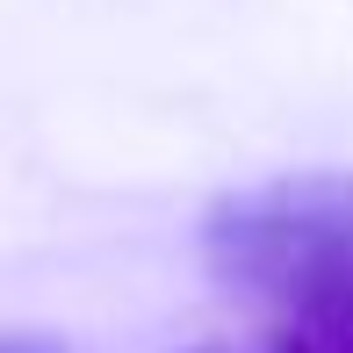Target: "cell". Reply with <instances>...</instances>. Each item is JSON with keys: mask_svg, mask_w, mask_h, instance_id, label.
<instances>
[{"mask_svg": "<svg viewBox=\"0 0 353 353\" xmlns=\"http://www.w3.org/2000/svg\"><path fill=\"white\" fill-rule=\"evenodd\" d=\"M223 296L260 310V353H353V173H281L202 216Z\"/></svg>", "mask_w": 353, "mask_h": 353, "instance_id": "6da1fadb", "label": "cell"}, {"mask_svg": "<svg viewBox=\"0 0 353 353\" xmlns=\"http://www.w3.org/2000/svg\"><path fill=\"white\" fill-rule=\"evenodd\" d=\"M0 353H58L51 339H0Z\"/></svg>", "mask_w": 353, "mask_h": 353, "instance_id": "7a4b0ae2", "label": "cell"}, {"mask_svg": "<svg viewBox=\"0 0 353 353\" xmlns=\"http://www.w3.org/2000/svg\"><path fill=\"white\" fill-rule=\"evenodd\" d=\"M202 353H216V346H202Z\"/></svg>", "mask_w": 353, "mask_h": 353, "instance_id": "3957f363", "label": "cell"}]
</instances>
